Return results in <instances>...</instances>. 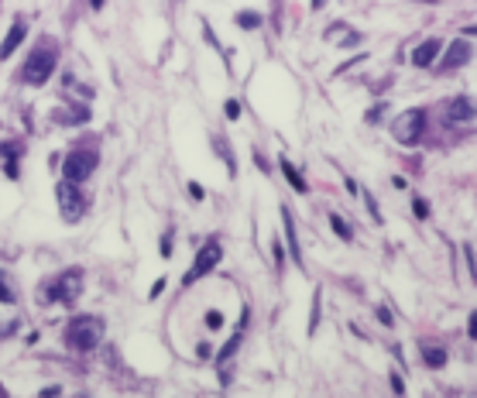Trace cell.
I'll use <instances>...</instances> for the list:
<instances>
[{
    "mask_svg": "<svg viewBox=\"0 0 477 398\" xmlns=\"http://www.w3.org/2000/svg\"><path fill=\"white\" fill-rule=\"evenodd\" d=\"M412 213H416V216H430V206H426V199H416V202H412Z\"/></svg>",
    "mask_w": 477,
    "mask_h": 398,
    "instance_id": "d6986e66",
    "label": "cell"
},
{
    "mask_svg": "<svg viewBox=\"0 0 477 398\" xmlns=\"http://www.w3.org/2000/svg\"><path fill=\"white\" fill-rule=\"evenodd\" d=\"M281 220H285V234H288V244H292V258L302 261V254H299V240H295V227H292V213L281 209Z\"/></svg>",
    "mask_w": 477,
    "mask_h": 398,
    "instance_id": "4fadbf2b",
    "label": "cell"
},
{
    "mask_svg": "<svg viewBox=\"0 0 477 398\" xmlns=\"http://www.w3.org/2000/svg\"><path fill=\"white\" fill-rule=\"evenodd\" d=\"M423 358H426V364H430V367H443V364H446V351L423 344Z\"/></svg>",
    "mask_w": 477,
    "mask_h": 398,
    "instance_id": "5bb4252c",
    "label": "cell"
},
{
    "mask_svg": "<svg viewBox=\"0 0 477 398\" xmlns=\"http://www.w3.org/2000/svg\"><path fill=\"white\" fill-rule=\"evenodd\" d=\"M220 258H223V251H220V244H217V240H210V244H206V247H203V251H199V254H196V265H193V268L186 272V279H182V281H186V285H193V281H196V279H203L206 272H213Z\"/></svg>",
    "mask_w": 477,
    "mask_h": 398,
    "instance_id": "52a82bcc",
    "label": "cell"
},
{
    "mask_svg": "<svg viewBox=\"0 0 477 398\" xmlns=\"http://www.w3.org/2000/svg\"><path fill=\"white\" fill-rule=\"evenodd\" d=\"M80 285H82V272H62L59 279L52 281V292L45 295V299H52V302H73L76 295H80Z\"/></svg>",
    "mask_w": 477,
    "mask_h": 398,
    "instance_id": "5b68a950",
    "label": "cell"
},
{
    "mask_svg": "<svg viewBox=\"0 0 477 398\" xmlns=\"http://www.w3.org/2000/svg\"><path fill=\"white\" fill-rule=\"evenodd\" d=\"M0 302H14V288H10V281H7L3 272H0Z\"/></svg>",
    "mask_w": 477,
    "mask_h": 398,
    "instance_id": "e0dca14e",
    "label": "cell"
},
{
    "mask_svg": "<svg viewBox=\"0 0 477 398\" xmlns=\"http://www.w3.org/2000/svg\"><path fill=\"white\" fill-rule=\"evenodd\" d=\"M471 55H474L471 41H453L446 48V55H443V69H460L464 62H471Z\"/></svg>",
    "mask_w": 477,
    "mask_h": 398,
    "instance_id": "ba28073f",
    "label": "cell"
},
{
    "mask_svg": "<svg viewBox=\"0 0 477 398\" xmlns=\"http://www.w3.org/2000/svg\"><path fill=\"white\" fill-rule=\"evenodd\" d=\"M161 288H165V279H159V281H155V285H152V299H155V295H159Z\"/></svg>",
    "mask_w": 477,
    "mask_h": 398,
    "instance_id": "44dd1931",
    "label": "cell"
},
{
    "mask_svg": "<svg viewBox=\"0 0 477 398\" xmlns=\"http://www.w3.org/2000/svg\"><path fill=\"white\" fill-rule=\"evenodd\" d=\"M55 196H59V206H62V216H66V220H80L82 213H86V199H82L76 182L66 179V182L55 189Z\"/></svg>",
    "mask_w": 477,
    "mask_h": 398,
    "instance_id": "3957f363",
    "label": "cell"
},
{
    "mask_svg": "<svg viewBox=\"0 0 477 398\" xmlns=\"http://www.w3.org/2000/svg\"><path fill=\"white\" fill-rule=\"evenodd\" d=\"M93 168H96V152H73V155L66 159V165H62L66 179L76 182V186H80L82 179L93 175Z\"/></svg>",
    "mask_w": 477,
    "mask_h": 398,
    "instance_id": "8992f818",
    "label": "cell"
},
{
    "mask_svg": "<svg viewBox=\"0 0 477 398\" xmlns=\"http://www.w3.org/2000/svg\"><path fill=\"white\" fill-rule=\"evenodd\" d=\"M24 31H28V28H24V21H14V28L7 31V38H3V45H0V59H7V55H10L21 41H24Z\"/></svg>",
    "mask_w": 477,
    "mask_h": 398,
    "instance_id": "8fae6325",
    "label": "cell"
},
{
    "mask_svg": "<svg viewBox=\"0 0 477 398\" xmlns=\"http://www.w3.org/2000/svg\"><path fill=\"white\" fill-rule=\"evenodd\" d=\"M330 223H333V230H337V234H340L344 240H351V237H354V234H351V227L344 223V216H337V213H333V216H330Z\"/></svg>",
    "mask_w": 477,
    "mask_h": 398,
    "instance_id": "9a60e30c",
    "label": "cell"
},
{
    "mask_svg": "<svg viewBox=\"0 0 477 398\" xmlns=\"http://www.w3.org/2000/svg\"><path fill=\"white\" fill-rule=\"evenodd\" d=\"M103 340V319L100 316H76L66 330V344L80 354H89Z\"/></svg>",
    "mask_w": 477,
    "mask_h": 398,
    "instance_id": "6da1fadb",
    "label": "cell"
},
{
    "mask_svg": "<svg viewBox=\"0 0 477 398\" xmlns=\"http://www.w3.org/2000/svg\"><path fill=\"white\" fill-rule=\"evenodd\" d=\"M237 24H240V28H258V24H261V17H258L254 10H244V14H237Z\"/></svg>",
    "mask_w": 477,
    "mask_h": 398,
    "instance_id": "2e32d148",
    "label": "cell"
},
{
    "mask_svg": "<svg viewBox=\"0 0 477 398\" xmlns=\"http://www.w3.org/2000/svg\"><path fill=\"white\" fill-rule=\"evenodd\" d=\"M467 330H471V337H477V313L471 316V323H467Z\"/></svg>",
    "mask_w": 477,
    "mask_h": 398,
    "instance_id": "7402d4cb",
    "label": "cell"
},
{
    "mask_svg": "<svg viewBox=\"0 0 477 398\" xmlns=\"http://www.w3.org/2000/svg\"><path fill=\"white\" fill-rule=\"evenodd\" d=\"M206 326H210V330H220V326H223V316H220L217 309H210V313H206Z\"/></svg>",
    "mask_w": 477,
    "mask_h": 398,
    "instance_id": "ac0fdd59",
    "label": "cell"
},
{
    "mask_svg": "<svg viewBox=\"0 0 477 398\" xmlns=\"http://www.w3.org/2000/svg\"><path fill=\"white\" fill-rule=\"evenodd\" d=\"M237 114H240V107L230 100V103H227V117H237Z\"/></svg>",
    "mask_w": 477,
    "mask_h": 398,
    "instance_id": "ffe728a7",
    "label": "cell"
},
{
    "mask_svg": "<svg viewBox=\"0 0 477 398\" xmlns=\"http://www.w3.org/2000/svg\"><path fill=\"white\" fill-rule=\"evenodd\" d=\"M89 3H93V7H103V0H89Z\"/></svg>",
    "mask_w": 477,
    "mask_h": 398,
    "instance_id": "603a6c76",
    "label": "cell"
},
{
    "mask_svg": "<svg viewBox=\"0 0 477 398\" xmlns=\"http://www.w3.org/2000/svg\"><path fill=\"white\" fill-rule=\"evenodd\" d=\"M446 120H453V124H467V120H474V103H471L467 96H457V100L446 107Z\"/></svg>",
    "mask_w": 477,
    "mask_h": 398,
    "instance_id": "9c48e42d",
    "label": "cell"
},
{
    "mask_svg": "<svg viewBox=\"0 0 477 398\" xmlns=\"http://www.w3.org/2000/svg\"><path fill=\"white\" fill-rule=\"evenodd\" d=\"M439 55V41L436 38H430V41H423L416 52H412V66H419V69H426V66H433V59Z\"/></svg>",
    "mask_w": 477,
    "mask_h": 398,
    "instance_id": "30bf717a",
    "label": "cell"
},
{
    "mask_svg": "<svg viewBox=\"0 0 477 398\" xmlns=\"http://www.w3.org/2000/svg\"><path fill=\"white\" fill-rule=\"evenodd\" d=\"M281 172H285V179L292 182V189H299V193H306V179H302V175L295 172V165H292V161H285V159H281Z\"/></svg>",
    "mask_w": 477,
    "mask_h": 398,
    "instance_id": "7c38bea8",
    "label": "cell"
},
{
    "mask_svg": "<svg viewBox=\"0 0 477 398\" xmlns=\"http://www.w3.org/2000/svg\"><path fill=\"white\" fill-rule=\"evenodd\" d=\"M52 69H55V48L41 45V48H35V52L28 55V62H24V82L41 86V82L52 76Z\"/></svg>",
    "mask_w": 477,
    "mask_h": 398,
    "instance_id": "7a4b0ae2",
    "label": "cell"
},
{
    "mask_svg": "<svg viewBox=\"0 0 477 398\" xmlns=\"http://www.w3.org/2000/svg\"><path fill=\"white\" fill-rule=\"evenodd\" d=\"M423 124H426V114H423V110H405V114L392 124V134H395L402 145H412V141H419Z\"/></svg>",
    "mask_w": 477,
    "mask_h": 398,
    "instance_id": "277c9868",
    "label": "cell"
}]
</instances>
